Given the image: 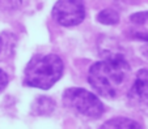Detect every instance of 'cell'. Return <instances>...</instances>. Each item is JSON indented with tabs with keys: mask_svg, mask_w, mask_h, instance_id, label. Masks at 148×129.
I'll return each instance as SVG.
<instances>
[{
	"mask_svg": "<svg viewBox=\"0 0 148 129\" xmlns=\"http://www.w3.org/2000/svg\"><path fill=\"white\" fill-rule=\"evenodd\" d=\"M130 65L122 55H110L101 61H97L89 68L88 82L98 95L108 99L117 97L123 86Z\"/></svg>",
	"mask_w": 148,
	"mask_h": 129,
	"instance_id": "cell-1",
	"label": "cell"
},
{
	"mask_svg": "<svg viewBox=\"0 0 148 129\" xmlns=\"http://www.w3.org/2000/svg\"><path fill=\"white\" fill-rule=\"evenodd\" d=\"M63 70L64 65L58 55H36L25 68L24 84L30 87L47 90L60 80Z\"/></svg>",
	"mask_w": 148,
	"mask_h": 129,
	"instance_id": "cell-2",
	"label": "cell"
},
{
	"mask_svg": "<svg viewBox=\"0 0 148 129\" xmlns=\"http://www.w3.org/2000/svg\"><path fill=\"white\" fill-rule=\"evenodd\" d=\"M66 107L75 113L88 119H98L102 116L105 107L96 94L81 87H70L63 94Z\"/></svg>",
	"mask_w": 148,
	"mask_h": 129,
	"instance_id": "cell-3",
	"label": "cell"
},
{
	"mask_svg": "<svg viewBox=\"0 0 148 129\" xmlns=\"http://www.w3.org/2000/svg\"><path fill=\"white\" fill-rule=\"evenodd\" d=\"M53 18L62 26L72 28L85 18L84 0H58L51 11Z\"/></svg>",
	"mask_w": 148,
	"mask_h": 129,
	"instance_id": "cell-4",
	"label": "cell"
},
{
	"mask_svg": "<svg viewBox=\"0 0 148 129\" xmlns=\"http://www.w3.org/2000/svg\"><path fill=\"white\" fill-rule=\"evenodd\" d=\"M129 101L134 107L148 111V69H140L129 91Z\"/></svg>",
	"mask_w": 148,
	"mask_h": 129,
	"instance_id": "cell-5",
	"label": "cell"
},
{
	"mask_svg": "<svg viewBox=\"0 0 148 129\" xmlns=\"http://www.w3.org/2000/svg\"><path fill=\"white\" fill-rule=\"evenodd\" d=\"M129 34L134 39L148 43V11L134 13L129 20Z\"/></svg>",
	"mask_w": 148,
	"mask_h": 129,
	"instance_id": "cell-6",
	"label": "cell"
},
{
	"mask_svg": "<svg viewBox=\"0 0 148 129\" xmlns=\"http://www.w3.org/2000/svg\"><path fill=\"white\" fill-rule=\"evenodd\" d=\"M100 129H143V126L132 119L114 118L108 120Z\"/></svg>",
	"mask_w": 148,
	"mask_h": 129,
	"instance_id": "cell-7",
	"label": "cell"
},
{
	"mask_svg": "<svg viewBox=\"0 0 148 129\" xmlns=\"http://www.w3.org/2000/svg\"><path fill=\"white\" fill-rule=\"evenodd\" d=\"M55 109V102L47 97H39L33 102L32 112L34 115H49Z\"/></svg>",
	"mask_w": 148,
	"mask_h": 129,
	"instance_id": "cell-8",
	"label": "cell"
},
{
	"mask_svg": "<svg viewBox=\"0 0 148 129\" xmlns=\"http://www.w3.org/2000/svg\"><path fill=\"white\" fill-rule=\"evenodd\" d=\"M97 21L102 25H117L119 22V14H118L117 11H114L112 8L103 9L97 14Z\"/></svg>",
	"mask_w": 148,
	"mask_h": 129,
	"instance_id": "cell-9",
	"label": "cell"
},
{
	"mask_svg": "<svg viewBox=\"0 0 148 129\" xmlns=\"http://www.w3.org/2000/svg\"><path fill=\"white\" fill-rule=\"evenodd\" d=\"M23 0H0V9L5 12H13L21 7Z\"/></svg>",
	"mask_w": 148,
	"mask_h": 129,
	"instance_id": "cell-10",
	"label": "cell"
},
{
	"mask_svg": "<svg viewBox=\"0 0 148 129\" xmlns=\"http://www.w3.org/2000/svg\"><path fill=\"white\" fill-rule=\"evenodd\" d=\"M8 82H9L8 74L3 69H0V93H3L5 90V87L8 86Z\"/></svg>",
	"mask_w": 148,
	"mask_h": 129,
	"instance_id": "cell-11",
	"label": "cell"
},
{
	"mask_svg": "<svg viewBox=\"0 0 148 129\" xmlns=\"http://www.w3.org/2000/svg\"><path fill=\"white\" fill-rule=\"evenodd\" d=\"M9 47H11V39H5V34L0 35V55H3Z\"/></svg>",
	"mask_w": 148,
	"mask_h": 129,
	"instance_id": "cell-12",
	"label": "cell"
},
{
	"mask_svg": "<svg viewBox=\"0 0 148 129\" xmlns=\"http://www.w3.org/2000/svg\"><path fill=\"white\" fill-rule=\"evenodd\" d=\"M143 53H144L145 56L148 57V43H147V45H145V47L143 48Z\"/></svg>",
	"mask_w": 148,
	"mask_h": 129,
	"instance_id": "cell-13",
	"label": "cell"
}]
</instances>
